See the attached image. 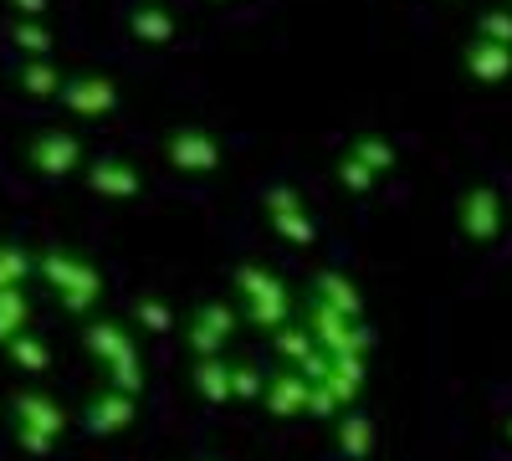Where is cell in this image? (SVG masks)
I'll return each mask as SVG.
<instances>
[{"label": "cell", "mask_w": 512, "mask_h": 461, "mask_svg": "<svg viewBox=\"0 0 512 461\" xmlns=\"http://www.w3.org/2000/svg\"><path fill=\"white\" fill-rule=\"evenodd\" d=\"M72 154H77V144L67 134H41V144L31 149V159L41 164V170H67Z\"/></svg>", "instance_id": "obj_1"}, {"label": "cell", "mask_w": 512, "mask_h": 461, "mask_svg": "<svg viewBox=\"0 0 512 461\" xmlns=\"http://www.w3.org/2000/svg\"><path fill=\"white\" fill-rule=\"evenodd\" d=\"M21 323H26V298L16 287H0V344H11Z\"/></svg>", "instance_id": "obj_2"}, {"label": "cell", "mask_w": 512, "mask_h": 461, "mask_svg": "<svg viewBox=\"0 0 512 461\" xmlns=\"http://www.w3.org/2000/svg\"><path fill=\"white\" fill-rule=\"evenodd\" d=\"M21 277H26V251L0 246V287H16Z\"/></svg>", "instance_id": "obj_3"}, {"label": "cell", "mask_w": 512, "mask_h": 461, "mask_svg": "<svg viewBox=\"0 0 512 461\" xmlns=\"http://www.w3.org/2000/svg\"><path fill=\"white\" fill-rule=\"evenodd\" d=\"M11 359L26 364V369H41V364H47V354H41L36 339H11Z\"/></svg>", "instance_id": "obj_4"}, {"label": "cell", "mask_w": 512, "mask_h": 461, "mask_svg": "<svg viewBox=\"0 0 512 461\" xmlns=\"http://www.w3.org/2000/svg\"><path fill=\"white\" fill-rule=\"evenodd\" d=\"M41 41H47V36H41L36 26H16V47H41Z\"/></svg>", "instance_id": "obj_5"}, {"label": "cell", "mask_w": 512, "mask_h": 461, "mask_svg": "<svg viewBox=\"0 0 512 461\" xmlns=\"http://www.w3.org/2000/svg\"><path fill=\"white\" fill-rule=\"evenodd\" d=\"M26 82H31V88H47L52 72H47V67H31V72H26Z\"/></svg>", "instance_id": "obj_6"}]
</instances>
